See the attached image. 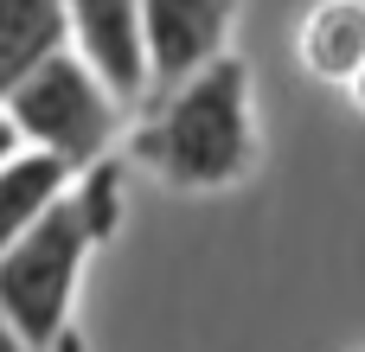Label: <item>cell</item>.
I'll return each instance as SVG.
<instances>
[{
	"instance_id": "cell-1",
	"label": "cell",
	"mask_w": 365,
	"mask_h": 352,
	"mask_svg": "<svg viewBox=\"0 0 365 352\" xmlns=\"http://www.w3.org/2000/svg\"><path fill=\"white\" fill-rule=\"evenodd\" d=\"M128 160L173 192H231L257 173V83L237 51L212 58L205 71L154 90L148 115L128 128Z\"/></svg>"
},
{
	"instance_id": "cell-2",
	"label": "cell",
	"mask_w": 365,
	"mask_h": 352,
	"mask_svg": "<svg viewBox=\"0 0 365 352\" xmlns=\"http://www.w3.org/2000/svg\"><path fill=\"white\" fill-rule=\"evenodd\" d=\"M115 231H122V160H96L0 250V314L26 333L32 352H58L71 340L83 263Z\"/></svg>"
},
{
	"instance_id": "cell-3",
	"label": "cell",
	"mask_w": 365,
	"mask_h": 352,
	"mask_svg": "<svg viewBox=\"0 0 365 352\" xmlns=\"http://www.w3.org/2000/svg\"><path fill=\"white\" fill-rule=\"evenodd\" d=\"M122 109H128V103L96 77V64H90L77 45L51 51V58L6 96V115H13V128H19V141L38 147V154H58L71 173L109 160V147H115V135H122Z\"/></svg>"
},
{
	"instance_id": "cell-4",
	"label": "cell",
	"mask_w": 365,
	"mask_h": 352,
	"mask_svg": "<svg viewBox=\"0 0 365 352\" xmlns=\"http://www.w3.org/2000/svg\"><path fill=\"white\" fill-rule=\"evenodd\" d=\"M244 0H141V38H148V77L154 90L205 71L212 58L231 51ZM148 90V96H154Z\"/></svg>"
},
{
	"instance_id": "cell-5",
	"label": "cell",
	"mask_w": 365,
	"mask_h": 352,
	"mask_svg": "<svg viewBox=\"0 0 365 352\" xmlns=\"http://www.w3.org/2000/svg\"><path fill=\"white\" fill-rule=\"evenodd\" d=\"M64 13H71V45L96 64V77L122 103H141L154 90L148 38H141V0H64Z\"/></svg>"
},
{
	"instance_id": "cell-6",
	"label": "cell",
	"mask_w": 365,
	"mask_h": 352,
	"mask_svg": "<svg viewBox=\"0 0 365 352\" xmlns=\"http://www.w3.org/2000/svg\"><path fill=\"white\" fill-rule=\"evenodd\" d=\"M295 58L314 83L346 90L365 71V0H314L295 26Z\"/></svg>"
},
{
	"instance_id": "cell-7",
	"label": "cell",
	"mask_w": 365,
	"mask_h": 352,
	"mask_svg": "<svg viewBox=\"0 0 365 352\" xmlns=\"http://www.w3.org/2000/svg\"><path fill=\"white\" fill-rule=\"evenodd\" d=\"M64 45H71L64 0H0V103Z\"/></svg>"
},
{
	"instance_id": "cell-8",
	"label": "cell",
	"mask_w": 365,
	"mask_h": 352,
	"mask_svg": "<svg viewBox=\"0 0 365 352\" xmlns=\"http://www.w3.org/2000/svg\"><path fill=\"white\" fill-rule=\"evenodd\" d=\"M77 173L58 160V154H38V147H19V154H6L0 160V250L71 186Z\"/></svg>"
},
{
	"instance_id": "cell-9",
	"label": "cell",
	"mask_w": 365,
	"mask_h": 352,
	"mask_svg": "<svg viewBox=\"0 0 365 352\" xmlns=\"http://www.w3.org/2000/svg\"><path fill=\"white\" fill-rule=\"evenodd\" d=\"M19 147H26V141H19V128H13V115H6V103H0V160L19 154Z\"/></svg>"
},
{
	"instance_id": "cell-10",
	"label": "cell",
	"mask_w": 365,
	"mask_h": 352,
	"mask_svg": "<svg viewBox=\"0 0 365 352\" xmlns=\"http://www.w3.org/2000/svg\"><path fill=\"white\" fill-rule=\"evenodd\" d=\"M0 352H32V346H26V333H19L6 314H0Z\"/></svg>"
},
{
	"instance_id": "cell-11",
	"label": "cell",
	"mask_w": 365,
	"mask_h": 352,
	"mask_svg": "<svg viewBox=\"0 0 365 352\" xmlns=\"http://www.w3.org/2000/svg\"><path fill=\"white\" fill-rule=\"evenodd\" d=\"M346 96H353V109H359V115H365V71H359V77H353V83H346Z\"/></svg>"
},
{
	"instance_id": "cell-12",
	"label": "cell",
	"mask_w": 365,
	"mask_h": 352,
	"mask_svg": "<svg viewBox=\"0 0 365 352\" xmlns=\"http://www.w3.org/2000/svg\"><path fill=\"white\" fill-rule=\"evenodd\" d=\"M58 352H83V340H77V333H71V340H64V346H58Z\"/></svg>"
}]
</instances>
